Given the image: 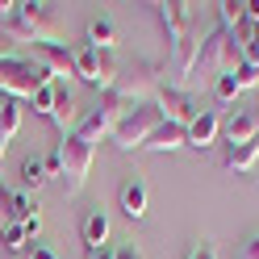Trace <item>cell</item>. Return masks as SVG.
Returning a JSON list of instances; mask_svg holds the SVG:
<instances>
[{"mask_svg":"<svg viewBox=\"0 0 259 259\" xmlns=\"http://www.w3.org/2000/svg\"><path fill=\"white\" fill-rule=\"evenodd\" d=\"M9 38H29L38 46H59L63 25H59L51 5H34L29 0V5H17V13L9 17Z\"/></svg>","mask_w":259,"mask_h":259,"instance_id":"cell-1","label":"cell"},{"mask_svg":"<svg viewBox=\"0 0 259 259\" xmlns=\"http://www.w3.org/2000/svg\"><path fill=\"white\" fill-rule=\"evenodd\" d=\"M42 84H51V71L42 67L38 59H0V92H5V101H29Z\"/></svg>","mask_w":259,"mask_h":259,"instance_id":"cell-2","label":"cell"},{"mask_svg":"<svg viewBox=\"0 0 259 259\" xmlns=\"http://www.w3.org/2000/svg\"><path fill=\"white\" fill-rule=\"evenodd\" d=\"M130 113V105L121 101L117 92H105L101 96V105H96L84 121H75V138L79 142H88V147H96L101 138H113V130H117V121Z\"/></svg>","mask_w":259,"mask_h":259,"instance_id":"cell-3","label":"cell"},{"mask_svg":"<svg viewBox=\"0 0 259 259\" xmlns=\"http://www.w3.org/2000/svg\"><path fill=\"white\" fill-rule=\"evenodd\" d=\"M159 125H163L159 105H155V101H151V105H138V109H130L125 117L117 121V130H113V147H117V151H138Z\"/></svg>","mask_w":259,"mask_h":259,"instance_id":"cell-4","label":"cell"},{"mask_svg":"<svg viewBox=\"0 0 259 259\" xmlns=\"http://www.w3.org/2000/svg\"><path fill=\"white\" fill-rule=\"evenodd\" d=\"M159 63H147V59H138L134 67H130V75H117V84H113V92L121 96V101L130 109H138V105H151V96H159Z\"/></svg>","mask_w":259,"mask_h":259,"instance_id":"cell-5","label":"cell"},{"mask_svg":"<svg viewBox=\"0 0 259 259\" xmlns=\"http://www.w3.org/2000/svg\"><path fill=\"white\" fill-rule=\"evenodd\" d=\"M59 155H63V192L67 197H79L88 184V171H92V159H96V147L79 142L75 134L59 142Z\"/></svg>","mask_w":259,"mask_h":259,"instance_id":"cell-6","label":"cell"},{"mask_svg":"<svg viewBox=\"0 0 259 259\" xmlns=\"http://www.w3.org/2000/svg\"><path fill=\"white\" fill-rule=\"evenodd\" d=\"M71 59H75V75L84 79V84H92V88H101V92H113V84H117V59L113 55H105V51H92V46L84 42L79 51H71Z\"/></svg>","mask_w":259,"mask_h":259,"instance_id":"cell-7","label":"cell"},{"mask_svg":"<svg viewBox=\"0 0 259 259\" xmlns=\"http://www.w3.org/2000/svg\"><path fill=\"white\" fill-rule=\"evenodd\" d=\"M238 63H242V55H238V46H234V38L226 34V29H209V34L201 38L197 71H213V75H222V71H234Z\"/></svg>","mask_w":259,"mask_h":259,"instance_id":"cell-8","label":"cell"},{"mask_svg":"<svg viewBox=\"0 0 259 259\" xmlns=\"http://www.w3.org/2000/svg\"><path fill=\"white\" fill-rule=\"evenodd\" d=\"M155 105H159V113H163V121H176V125H184V130L201 113V105L192 101V92H184V88H159Z\"/></svg>","mask_w":259,"mask_h":259,"instance_id":"cell-9","label":"cell"},{"mask_svg":"<svg viewBox=\"0 0 259 259\" xmlns=\"http://www.w3.org/2000/svg\"><path fill=\"white\" fill-rule=\"evenodd\" d=\"M188 147H197V151H205V147H213L218 142V134H222V113L218 109H201L197 117L188 121Z\"/></svg>","mask_w":259,"mask_h":259,"instance_id":"cell-10","label":"cell"},{"mask_svg":"<svg viewBox=\"0 0 259 259\" xmlns=\"http://www.w3.org/2000/svg\"><path fill=\"white\" fill-rule=\"evenodd\" d=\"M201 38L205 34H188L176 42V75H180V84H184V92H188V84L197 79V55H201Z\"/></svg>","mask_w":259,"mask_h":259,"instance_id":"cell-11","label":"cell"},{"mask_svg":"<svg viewBox=\"0 0 259 259\" xmlns=\"http://www.w3.org/2000/svg\"><path fill=\"white\" fill-rule=\"evenodd\" d=\"M155 9H159V21H163L167 38H171V42H180V38L188 34L192 5H188V0H163V5H155Z\"/></svg>","mask_w":259,"mask_h":259,"instance_id":"cell-12","label":"cell"},{"mask_svg":"<svg viewBox=\"0 0 259 259\" xmlns=\"http://www.w3.org/2000/svg\"><path fill=\"white\" fill-rule=\"evenodd\" d=\"M222 130H226V147H242V142L259 138V117L255 113H230L222 121Z\"/></svg>","mask_w":259,"mask_h":259,"instance_id":"cell-13","label":"cell"},{"mask_svg":"<svg viewBox=\"0 0 259 259\" xmlns=\"http://www.w3.org/2000/svg\"><path fill=\"white\" fill-rule=\"evenodd\" d=\"M34 59L42 63L46 71H51V79H63V75H75V59H71V51L67 46H38L34 51Z\"/></svg>","mask_w":259,"mask_h":259,"instance_id":"cell-14","label":"cell"},{"mask_svg":"<svg viewBox=\"0 0 259 259\" xmlns=\"http://www.w3.org/2000/svg\"><path fill=\"white\" fill-rule=\"evenodd\" d=\"M147 209H151V188L142 180H125L121 184V213L130 222H138V218H147Z\"/></svg>","mask_w":259,"mask_h":259,"instance_id":"cell-15","label":"cell"},{"mask_svg":"<svg viewBox=\"0 0 259 259\" xmlns=\"http://www.w3.org/2000/svg\"><path fill=\"white\" fill-rule=\"evenodd\" d=\"M176 147H188V134H184V125H176V121H163L155 130V134L142 142V151H155V155H163V151H176Z\"/></svg>","mask_w":259,"mask_h":259,"instance_id":"cell-16","label":"cell"},{"mask_svg":"<svg viewBox=\"0 0 259 259\" xmlns=\"http://www.w3.org/2000/svg\"><path fill=\"white\" fill-rule=\"evenodd\" d=\"M109 230H113V226H109V213H105V209H92V213L84 218V226H79V238H84L88 251H101L105 242H109Z\"/></svg>","mask_w":259,"mask_h":259,"instance_id":"cell-17","label":"cell"},{"mask_svg":"<svg viewBox=\"0 0 259 259\" xmlns=\"http://www.w3.org/2000/svg\"><path fill=\"white\" fill-rule=\"evenodd\" d=\"M51 121L59 125V134H63V138H71V134H75V96L63 88V84H59V96H55V113H51Z\"/></svg>","mask_w":259,"mask_h":259,"instance_id":"cell-18","label":"cell"},{"mask_svg":"<svg viewBox=\"0 0 259 259\" xmlns=\"http://www.w3.org/2000/svg\"><path fill=\"white\" fill-rule=\"evenodd\" d=\"M222 163L230 167V171H251V167L259 163V138H255V142H242V147H226Z\"/></svg>","mask_w":259,"mask_h":259,"instance_id":"cell-19","label":"cell"},{"mask_svg":"<svg viewBox=\"0 0 259 259\" xmlns=\"http://www.w3.org/2000/svg\"><path fill=\"white\" fill-rule=\"evenodd\" d=\"M21 121H25V105L21 101H0V142H5V147L21 130Z\"/></svg>","mask_w":259,"mask_h":259,"instance_id":"cell-20","label":"cell"},{"mask_svg":"<svg viewBox=\"0 0 259 259\" xmlns=\"http://www.w3.org/2000/svg\"><path fill=\"white\" fill-rule=\"evenodd\" d=\"M17 180H21V192H38L46 184V163L42 159H21V167H17Z\"/></svg>","mask_w":259,"mask_h":259,"instance_id":"cell-21","label":"cell"},{"mask_svg":"<svg viewBox=\"0 0 259 259\" xmlns=\"http://www.w3.org/2000/svg\"><path fill=\"white\" fill-rule=\"evenodd\" d=\"M88 46H92V51H105V55H113V46H117V29H113L105 17H96V21L88 25Z\"/></svg>","mask_w":259,"mask_h":259,"instance_id":"cell-22","label":"cell"},{"mask_svg":"<svg viewBox=\"0 0 259 259\" xmlns=\"http://www.w3.org/2000/svg\"><path fill=\"white\" fill-rule=\"evenodd\" d=\"M38 213V205H34V197H29V192H9V218L13 222H29V218H34Z\"/></svg>","mask_w":259,"mask_h":259,"instance_id":"cell-23","label":"cell"},{"mask_svg":"<svg viewBox=\"0 0 259 259\" xmlns=\"http://www.w3.org/2000/svg\"><path fill=\"white\" fill-rule=\"evenodd\" d=\"M55 96H59V79L42 84L34 96H29V109H34V113H42V117H51V113H55Z\"/></svg>","mask_w":259,"mask_h":259,"instance_id":"cell-24","label":"cell"},{"mask_svg":"<svg viewBox=\"0 0 259 259\" xmlns=\"http://www.w3.org/2000/svg\"><path fill=\"white\" fill-rule=\"evenodd\" d=\"M213 96L222 105H234L238 96H242V88H238V79H234V71H222L218 79H213Z\"/></svg>","mask_w":259,"mask_h":259,"instance_id":"cell-25","label":"cell"},{"mask_svg":"<svg viewBox=\"0 0 259 259\" xmlns=\"http://www.w3.org/2000/svg\"><path fill=\"white\" fill-rule=\"evenodd\" d=\"M242 17H247V13H242V0H222L218 5V29H226V34H230Z\"/></svg>","mask_w":259,"mask_h":259,"instance_id":"cell-26","label":"cell"},{"mask_svg":"<svg viewBox=\"0 0 259 259\" xmlns=\"http://www.w3.org/2000/svg\"><path fill=\"white\" fill-rule=\"evenodd\" d=\"M5 247H9L13 255H17V251H25V247H29V238H25V230H21L17 222H9V226H5Z\"/></svg>","mask_w":259,"mask_h":259,"instance_id":"cell-27","label":"cell"},{"mask_svg":"<svg viewBox=\"0 0 259 259\" xmlns=\"http://www.w3.org/2000/svg\"><path fill=\"white\" fill-rule=\"evenodd\" d=\"M234 79H238L242 92H247V88H259V67H251V63H238V67H234Z\"/></svg>","mask_w":259,"mask_h":259,"instance_id":"cell-28","label":"cell"},{"mask_svg":"<svg viewBox=\"0 0 259 259\" xmlns=\"http://www.w3.org/2000/svg\"><path fill=\"white\" fill-rule=\"evenodd\" d=\"M184 259H218V247H213L209 238H201V242H192V251H188Z\"/></svg>","mask_w":259,"mask_h":259,"instance_id":"cell-29","label":"cell"},{"mask_svg":"<svg viewBox=\"0 0 259 259\" xmlns=\"http://www.w3.org/2000/svg\"><path fill=\"white\" fill-rule=\"evenodd\" d=\"M42 163H46V180H51V176H59V180H63V155H59V147H55L51 155H46Z\"/></svg>","mask_w":259,"mask_h":259,"instance_id":"cell-30","label":"cell"},{"mask_svg":"<svg viewBox=\"0 0 259 259\" xmlns=\"http://www.w3.org/2000/svg\"><path fill=\"white\" fill-rule=\"evenodd\" d=\"M21 230H25V238H29V242H34V238H38V230H42V213H34L29 222H21Z\"/></svg>","mask_w":259,"mask_h":259,"instance_id":"cell-31","label":"cell"},{"mask_svg":"<svg viewBox=\"0 0 259 259\" xmlns=\"http://www.w3.org/2000/svg\"><path fill=\"white\" fill-rule=\"evenodd\" d=\"M238 259H259V234H251L247 242H242V255Z\"/></svg>","mask_w":259,"mask_h":259,"instance_id":"cell-32","label":"cell"},{"mask_svg":"<svg viewBox=\"0 0 259 259\" xmlns=\"http://www.w3.org/2000/svg\"><path fill=\"white\" fill-rule=\"evenodd\" d=\"M29 259H59L51 247H42V242H29Z\"/></svg>","mask_w":259,"mask_h":259,"instance_id":"cell-33","label":"cell"},{"mask_svg":"<svg viewBox=\"0 0 259 259\" xmlns=\"http://www.w3.org/2000/svg\"><path fill=\"white\" fill-rule=\"evenodd\" d=\"M242 13H247V21H259V0H247V5H242Z\"/></svg>","mask_w":259,"mask_h":259,"instance_id":"cell-34","label":"cell"},{"mask_svg":"<svg viewBox=\"0 0 259 259\" xmlns=\"http://www.w3.org/2000/svg\"><path fill=\"white\" fill-rule=\"evenodd\" d=\"M117 259H142L138 247H117Z\"/></svg>","mask_w":259,"mask_h":259,"instance_id":"cell-35","label":"cell"},{"mask_svg":"<svg viewBox=\"0 0 259 259\" xmlns=\"http://www.w3.org/2000/svg\"><path fill=\"white\" fill-rule=\"evenodd\" d=\"M17 13V0H0V17H13Z\"/></svg>","mask_w":259,"mask_h":259,"instance_id":"cell-36","label":"cell"},{"mask_svg":"<svg viewBox=\"0 0 259 259\" xmlns=\"http://www.w3.org/2000/svg\"><path fill=\"white\" fill-rule=\"evenodd\" d=\"M92 259H117V247H101V251H92Z\"/></svg>","mask_w":259,"mask_h":259,"instance_id":"cell-37","label":"cell"},{"mask_svg":"<svg viewBox=\"0 0 259 259\" xmlns=\"http://www.w3.org/2000/svg\"><path fill=\"white\" fill-rule=\"evenodd\" d=\"M255 42H259V21H255Z\"/></svg>","mask_w":259,"mask_h":259,"instance_id":"cell-38","label":"cell"},{"mask_svg":"<svg viewBox=\"0 0 259 259\" xmlns=\"http://www.w3.org/2000/svg\"><path fill=\"white\" fill-rule=\"evenodd\" d=\"M0 159H5V142H0Z\"/></svg>","mask_w":259,"mask_h":259,"instance_id":"cell-39","label":"cell"}]
</instances>
